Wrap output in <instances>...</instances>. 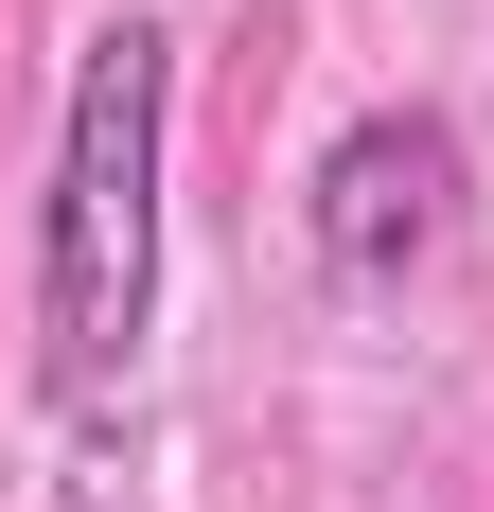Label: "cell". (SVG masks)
<instances>
[{"label": "cell", "mask_w": 494, "mask_h": 512, "mask_svg": "<svg viewBox=\"0 0 494 512\" xmlns=\"http://www.w3.org/2000/svg\"><path fill=\"white\" fill-rule=\"evenodd\" d=\"M159 159H177V36L106 18L71 53V124H53V195H36V371H53V407H106L159 336Z\"/></svg>", "instance_id": "6da1fadb"}, {"label": "cell", "mask_w": 494, "mask_h": 512, "mask_svg": "<svg viewBox=\"0 0 494 512\" xmlns=\"http://www.w3.org/2000/svg\"><path fill=\"white\" fill-rule=\"evenodd\" d=\"M300 230H318L336 283H406L459 230V124L442 106H353L318 142V177H300Z\"/></svg>", "instance_id": "7a4b0ae2"}]
</instances>
